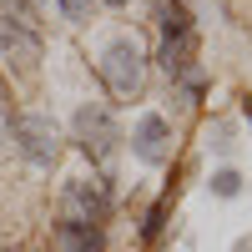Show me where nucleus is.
Returning <instances> with one entry per match:
<instances>
[{
  "mask_svg": "<svg viewBox=\"0 0 252 252\" xmlns=\"http://www.w3.org/2000/svg\"><path fill=\"white\" fill-rule=\"evenodd\" d=\"M101 81H106V91L116 101H136L146 91V51L131 35H121V40L106 46V56H101Z\"/></svg>",
  "mask_w": 252,
  "mask_h": 252,
  "instance_id": "f257e3e1",
  "label": "nucleus"
},
{
  "mask_svg": "<svg viewBox=\"0 0 252 252\" xmlns=\"http://www.w3.org/2000/svg\"><path fill=\"white\" fill-rule=\"evenodd\" d=\"M61 222H86V227H106L111 217V192L101 177H71L66 192H61Z\"/></svg>",
  "mask_w": 252,
  "mask_h": 252,
  "instance_id": "f03ea898",
  "label": "nucleus"
},
{
  "mask_svg": "<svg viewBox=\"0 0 252 252\" xmlns=\"http://www.w3.org/2000/svg\"><path fill=\"white\" fill-rule=\"evenodd\" d=\"M10 136H15L20 157H26L31 166H51V161L61 157V131H56L51 116H35V111L15 116V121H10Z\"/></svg>",
  "mask_w": 252,
  "mask_h": 252,
  "instance_id": "7ed1b4c3",
  "label": "nucleus"
},
{
  "mask_svg": "<svg viewBox=\"0 0 252 252\" xmlns=\"http://www.w3.org/2000/svg\"><path fill=\"white\" fill-rule=\"evenodd\" d=\"M76 141H81V152H86L91 161L106 166V161L116 157V141H121L111 111H106V106H81V111H76Z\"/></svg>",
  "mask_w": 252,
  "mask_h": 252,
  "instance_id": "20e7f679",
  "label": "nucleus"
},
{
  "mask_svg": "<svg viewBox=\"0 0 252 252\" xmlns=\"http://www.w3.org/2000/svg\"><path fill=\"white\" fill-rule=\"evenodd\" d=\"M0 61L5 66H15L20 76H31L40 66V35L26 26V20H0Z\"/></svg>",
  "mask_w": 252,
  "mask_h": 252,
  "instance_id": "39448f33",
  "label": "nucleus"
},
{
  "mask_svg": "<svg viewBox=\"0 0 252 252\" xmlns=\"http://www.w3.org/2000/svg\"><path fill=\"white\" fill-rule=\"evenodd\" d=\"M131 152H136L146 166H161L166 157H172V126H166V116L146 111V116L136 121V131H131Z\"/></svg>",
  "mask_w": 252,
  "mask_h": 252,
  "instance_id": "423d86ee",
  "label": "nucleus"
},
{
  "mask_svg": "<svg viewBox=\"0 0 252 252\" xmlns=\"http://www.w3.org/2000/svg\"><path fill=\"white\" fill-rule=\"evenodd\" d=\"M161 66H166V76H192V61H197V31L192 26H177V31H161Z\"/></svg>",
  "mask_w": 252,
  "mask_h": 252,
  "instance_id": "0eeeda50",
  "label": "nucleus"
},
{
  "mask_svg": "<svg viewBox=\"0 0 252 252\" xmlns=\"http://www.w3.org/2000/svg\"><path fill=\"white\" fill-rule=\"evenodd\" d=\"M56 237L66 252H106V227H86V222H61Z\"/></svg>",
  "mask_w": 252,
  "mask_h": 252,
  "instance_id": "6e6552de",
  "label": "nucleus"
},
{
  "mask_svg": "<svg viewBox=\"0 0 252 252\" xmlns=\"http://www.w3.org/2000/svg\"><path fill=\"white\" fill-rule=\"evenodd\" d=\"M56 5H61V15H66V20H76V26H81V20H91L96 0H56Z\"/></svg>",
  "mask_w": 252,
  "mask_h": 252,
  "instance_id": "1a4fd4ad",
  "label": "nucleus"
},
{
  "mask_svg": "<svg viewBox=\"0 0 252 252\" xmlns=\"http://www.w3.org/2000/svg\"><path fill=\"white\" fill-rule=\"evenodd\" d=\"M217 192L222 197H237V172H217Z\"/></svg>",
  "mask_w": 252,
  "mask_h": 252,
  "instance_id": "9d476101",
  "label": "nucleus"
},
{
  "mask_svg": "<svg viewBox=\"0 0 252 252\" xmlns=\"http://www.w3.org/2000/svg\"><path fill=\"white\" fill-rule=\"evenodd\" d=\"M5 141H10V106L0 101V146H5Z\"/></svg>",
  "mask_w": 252,
  "mask_h": 252,
  "instance_id": "9b49d317",
  "label": "nucleus"
},
{
  "mask_svg": "<svg viewBox=\"0 0 252 252\" xmlns=\"http://www.w3.org/2000/svg\"><path fill=\"white\" fill-rule=\"evenodd\" d=\"M161 212H166V207H152V217H146V237L161 232Z\"/></svg>",
  "mask_w": 252,
  "mask_h": 252,
  "instance_id": "f8f14e48",
  "label": "nucleus"
},
{
  "mask_svg": "<svg viewBox=\"0 0 252 252\" xmlns=\"http://www.w3.org/2000/svg\"><path fill=\"white\" fill-rule=\"evenodd\" d=\"M106 5H131V0H106Z\"/></svg>",
  "mask_w": 252,
  "mask_h": 252,
  "instance_id": "ddd939ff",
  "label": "nucleus"
}]
</instances>
